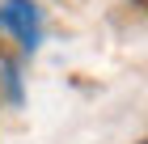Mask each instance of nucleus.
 Masks as SVG:
<instances>
[{"label":"nucleus","mask_w":148,"mask_h":144,"mask_svg":"<svg viewBox=\"0 0 148 144\" xmlns=\"http://www.w3.org/2000/svg\"><path fill=\"white\" fill-rule=\"evenodd\" d=\"M0 25H4L25 51L38 47V9L30 4V0H4V9H0Z\"/></svg>","instance_id":"f257e3e1"},{"label":"nucleus","mask_w":148,"mask_h":144,"mask_svg":"<svg viewBox=\"0 0 148 144\" xmlns=\"http://www.w3.org/2000/svg\"><path fill=\"white\" fill-rule=\"evenodd\" d=\"M131 4H136V9H144V4H148V0H131Z\"/></svg>","instance_id":"f03ea898"}]
</instances>
